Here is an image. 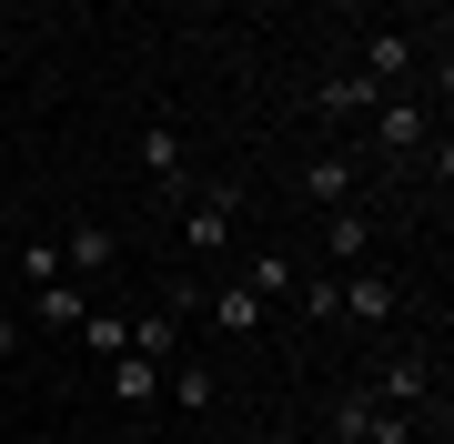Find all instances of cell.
I'll return each instance as SVG.
<instances>
[{"instance_id": "1", "label": "cell", "mask_w": 454, "mask_h": 444, "mask_svg": "<svg viewBox=\"0 0 454 444\" xmlns=\"http://www.w3.org/2000/svg\"><path fill=\"white\" fill-rule=\"evenodd\" d=\"M364 394H373V404H394V414L434 404V344H394V354H384V374H373Z\"/></svg>"}, {"instance_id": "2", "label": "cell", "mask_w": 454, "mask_h": 444, "mask_svg": "<svg viewBox=\"0 0 454 444\" xmlns=\"http://www.w3.org/2000/svg\"><path fill=\"white\" fill-rule=\"evenodd\" d=\"M333 434H343V444H424V425H414V414H394V404H373L364 384H354V394L333 404Z\"/></svg>"}, {"instance_id": "3", "label": "cell", "mask_w": 454, "mask_h": 444, "mask_svg": "<svg viewBox=\"0 0 454 444\" xmlns=\"http://www.w3.org/2000/svg\"><path fill=\"white\" fill-rule=\"evenodd\" d=\"M394 313H404L394 273H364V263H354V273H333V323H364V333H373V323H394Z\"/></svg>"}, {"instance_id": "4", "label": "cell", "mask_w": 454, "mask_h": 444, "mask_svg": "<svg viewBox=\"0 0 454 444\" xmlns=\"http://www.w3.org/2000/svg\"><path fill=\"white\" fill-rule=\"evenodd\" d=\"M232 222H243V182H202L192 192V253H232Z\"/></svg>"}, {"instance_id": "5", "label": "cell", "mask_w": 454, "mask_h": 444, "mask_svg": "<svg viewBox=\"0 0 454 444\" xmlns=\"http://www.w3.org/2000/svg\"><path fill=\"white\" fill-rule=\"evenodd\" d=\"M364 132H373V152H414L424 132H434V112H424L414 91H384V101L364 112Z\"/></svg>"}, {"instance_id": "6", "label": "cell", "mask_w": 454, "mask_h": 444, "mask_svg": "<svg viewBox=\"0 0 454 444\" xmlns=\"http://www.w3.org/2000/svg\"><path fill=\"white\" fill-rule=\"evenodd\" d=\"M354 192H364V162H354V152H313V162H303V202H313V213H343Z\"/></svg>"}, {"instance_id": "7", "label": "cell", "mask_w": 454, "mask_h": 444, "mask_svg": "<svg viewBox=\"0 0 454 444\" xmlns=\"http://www.w3.org/2000/svg\"><path fill=\"white\" fill-rule=\"evenodd\" d=\"M202 303V323L223 333V344H243V333H262V293L253 283H223V293H192Z\"/></svg>"}, {"instance_id": "8", "label": "cell", "mask_w": 454, "mask_h": 444, "mask_svg": "<svg viewBox=\"0 0 454 444\" xmlns=\"http://www.w3.org/2000/svg\"><path fill=\"white\" fill-rule=\"evenodd\" d=\"M162 404H182V414H212V404H223V374H212L202 354H172V363H162Z\"/></svg>"}, {"instance_id": "9", "label": "cell", "mask_w": 454, "mask_h": 444, "mask_svg": "<svg viewBox=\"0 0 454 444\" xmlns=\"http://www.w3.org/2000/svg\"><path fill=\"white\" fill-rule=\"evenodd\" d=\"M142 172L162 182L172 202H192V162H182V132H172V121H152V132H142Z\"/></svg>"}, {"instance_id": "10", "label": "cell", "mask_w": 454, "mask_h": 444, "mask_svg": "<svg viewBox=\"0 0 454 444\" xmlns=\"http://www.w3.org/2000/svg\"><path fill=\"white\" fill-rule=\"evenodd\" d=\"M354 71H364V82H373V91H404V71H414V41H404V31H373Z\"/></svg>"}, {"instance_id": "11", "label": "cell", "mask_w": 454, "mask_h": 444, "mask_svg": "<svg viewBox=\"0 0 454 444\" xmlns=\"http://www.w3.org/2000/svg\"><path fill=\"white\" fill-rule=\"evenodd\" d=\"M112 263H121V243H112V232H101V222H82V232H71V243H61V273H71V283H101Z\"/></svg>"}, {"instance_id": "12", "label": "cell", "mask_w": 454, "mask_h": 444, "mask_svg": "<svg viewBox=\"0 0 454 444\" xmlns=\"http://www.w3.org/2000/svg\"><path fill=\"white\" fill-rule=\"evenodd\" d=\"M364 243H373V222L354 213V202H343V213H324V263H333V273H354Z\"/></svg>"}, {"instance_id": "13", "label": "cell", "mask_w": 454, "mask_h": 444, "mask_svg": "<svg viewBox=\"0 0 454 444\" xmlns=\"http://www.w3.org/2000/svg\"><path fill=\"white\" fill-rule=\"evenodd\" d=\"M243 283H253V293H262V303H293V283H303V263H293V253H283V243H262V253H253V263H243Z\"/></svg>"}, {"instance_id": "14", "label": "cell", "mask_w": 454, "mask_h": 444, "mask_svg": "<svg viewBox=\"0 0 454 444\" xmlns=\"http://www.w3.org/2000/svg\"><path fill=\"white\" fill-rule=\"evenodd\" d=\"M112 404H162V363L152 354H112Z\"/></svg>"}, {"instance_id": "15", "label": "cell", "mask_w": 454, "mask_h": 444, "mask_svg": "<svg viewBox=\"0 0 454 444\" xmlns=\"http://www.w3.org/2000/svg\"><path fill=\"white\" fill-rule=\"evenodd\" d=\"M31 313H41V323H61V333H71V323L91 313V293H82V283L61 273V283H31Z\"/></svg>"}, {"instance_id": "16", "label": "cell", "mask_w": 454, "mask_h": 444, "mask_svg": "<svg viewBox=\"0 0 454 444\" xmlns=\"http://www.w3.org/2000/svg\"><path fill=\"white\" fill-rule=\"evenodd\" d=\"M313 101H324V112H333V121H364V112H373V101H384V91H373V82H364V71H333V82H324V91H313Z\"/></svg>"}, {"instance_id": "17", "label": "cell", "mask_w": 454, "mask_h": 444, "mask_svg": "<svg viewBox=\"0 0 454 444\" xmlns=\"http://www.w3.org/2000/svg\"><path fill=\"white\" fill-rule=\"evenodd\" d=\"M71 333H82V344H91L101 363H112V354H131V313H101V303H91V313H82Z\"/></svg>"}, {"instance_id": "18", "label": "cell", "mask_w": 454, "mask_h": 444, "mask_svg": "<svg viewBox=\"0 0 454 444\" xmlns=\"http://www.w3.org/2000/svg\"><path fill=\"white\" fill-rule=\"evenodd\" d=\"M131 354L172 363V354H182V313H142V323H131Z\"/></svg>"}, {"instance_id": "19", "label": "cell", "mask_w": 454, "mask_h": 444, "mask_svg": "<svg viewBox=\"0 0 454 444\" xmlns=\"http://www.w3.org/2000/svg\"><path fill=\"white\" fill-rule=\"evenodd\" d=\"M20 273H31V283H61V243H41V232H31V243H20Z\"/></svg>"}, {"instance_id": "20", "label": "cell", "mask_w": 454, "mask_h": 444, "mask_svg": "<svg viewBox=\"0 0 454 444\" xmlns=\"http://www.w3.org/2000/svg\"><path fill=\"white\" fill-rule=\"evenodd\" d=\"M11 344H20V323H11V313H0V354H11Z\"/></svg>"}]
</instances>
